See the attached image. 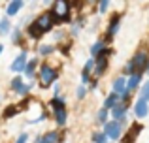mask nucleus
<instances>
[{
    "label": "nucleus",
    "mask_w": 149,
    "mask_h": 143,
    "mask_svg": "<svg viewBox=\"0 0 149 143\" xmlns=\"http://www.w3.org/2000/svg\"><path fill=\"white\" fill-rule=\"evenodd\" d=\"M117 104H119V96H117L115 92H113V94H109L108 98H106V102H104V107H106V109H113V107H115Z\"/></svg>",
    "instance_id": "aec40b11"
},
{
    "label": "nucleus",
    "mask_w": 149,
    "mask_h": 143,
    "mask_svg": "<svg viewBox=\"0 0 149 143\" xmlns=\"http://www.w3.org/2000/svg\"><path fill=\"white\" fill-rule=\"evenodd\" d=\"M134 113L138 115L140 119L147 117V113H149V106H147V102H143V100H138V102H136V106H134Z\"/></svg>",
    "instance_id": "ddd939ff"
},
{
    "label": "nucleus",
    "mask_w": 149,
    "mask_h": 143,
    "mask_svg": "<svg viewBox=\"0 0 149 143\" xmlns=\"http://www.w3.org/2000/svg\"><path fill=\"white\" fill-rule=\"evenodd\" d=\"M113 92H115L117 96H123V98H127L128 92H127V81H125V77H117L115 81H113Z\"/></svg>",
    "instance_id": "9d476101"
},
{
    "label": "nucleus",
    "mask_w": 149,
    "mask_h": 143,
    "mask_svg": "<svg viewBox=\"0 0 149 143\" xmlns=\"http://www.w3.org/2000/svg\"><path fill=\"white\" fill-rule=\"evenodd\" d=\"M53 117H55V122H57L58 126H64V124H66V119H68L66 107H58V109H53Z\"/></svg>",
    "instance_id": "f8f14e48"
},
{
    "label": "nucleus",
    "mask_w": 149,
    "mask_h": 143,
    "mask_svg": "<svg viewBox=\"0 0 149 143\" xmlns=\"http://www.w3.org/2000/svg\"><path fill=\"white\" fill-rule=\"evenodd\" d=\"M11 44L13 45H19L21 44V40H23V30L19 28V26H13V30H11Z\"/></svg>",
    "instance_id": "6ab92c4d"
},
{
    "label": "nucleus",
    "mask_w": 149,
    "mask_h": 143,
    "mask_svg": "<svg viewBox=\"0 0 149 143\" xmlns=\"http://www.w3.org/2000/svg\"><path fill=\"white\" fill-rule=\"evenodd\" d=\"M26 64H29V53H26V49H23V51L19 53V55L15 57L13 60H11L10 72H13L15 75H23V72H25Z\"/></svg>",
    "instance_id": "20e7f679"
},
{
    "label": "nucleus",
    "mask_w": 149,
    "mask_h": 143,
    "mask_svg": "<svg viewBox=\"0 0 149 143\" xmlns=\"http://www.w3.org/2000/svg\"><path fill=\"white\" fill-rule=\"evenodd\" d=\"M30 88H32V85H30V83H25V85H23V87L17 90V94H19V96H29V94H30Z\"/></svg>",
    "instance_id": "b1692460"
},
{
    "label": "nucleus",
    "mask_w": 149,
    "mask_h": 143,
    "mask_svg": "<svg viewBox=\"0 0 149 143\" xmlns=\"http://www.w3.org/2000/svg\"><path fill=\"white\" fill-rule=\"evenodd\" d=\"M108 6H109V2H108V0H104V2H100V4H98V10H100V13H104V11L108 10Z\"/></svg>",
    "instance_id": "c756f323"
},
{
    "label": "nucleus",
    "mask_w": 149,
    "mask_h": 143,
    "mask_svg": "<svg viewBox=\"0 0 149 143\" xmlns=\"http://www.w3.org/2000/svg\"><path fill=\"white\" fill-rule=\"evenodd\" d=\"M106 119H108V109H100L98 115H96V121H98V122H106Z\"/></svg>",
    "instance_id": "cd10ccee"
},
{
    "label": "nucleus",
    "mask_w": 149,
    "mask_h": 143,
    "mask_svg": "<svg viewBox=\"0 0 149 143\" xmlns=\"http://www.w3.org/2000/svg\"><path fill=\"white\" fill-rule=\"evenodd\" d=\"M57 77H58L57 70H55L53 66H49V64H42L40 70H38V83H40L42 88L51 87V85L57 81Z\"/></svg>",
    "instance_id": "f257e3e1"
},
{
    "label": "nucleus",
    "mask_w": 149,
    "mask_h": 143,
    "mask_svg": "<svg viewBox=\"0 0 149 143\" xmlns=\"http://www.w3.org/2000/svg\"><path fill=\"white\" fill-rule=\"evenodd\" d=\"M23 75H25L26 79H32L34 75H38V59H29V64H26Z\"/></svg>",
    "instance_id": "9b49d317"
},
{
    "label": "nucleus",
    "mask_w": 149,
    "mask_h": 143,
    "mask_svg": "<svg viewBox=\"0 0 149 143\" xmlns=\"http://www.w3.org/2000/svg\"><path fill=\"white\" fill-rule=\"evenodd\" d=\"M58 141H61V134L55 132V130L45 132V134H42V136L36 137V143H58Z\"/></svg>",
    "instance_id": "1a4fd4ad"
},
{
    "label": "nucleus",
    "mask_w": 149,
    "mask_h": 143,
    "mask_svg": "<svg viewBox=\"0 0 149 143\" xmlns=\"http://www.w3.org/2000/svg\"><path fill=\"white\" fill-rule=\"evenodd\" d=\"M53 51H55V47L53 45H47V44H42L40 47H38V53H40L42 57H49Z\"/></svg>",
    "instance_id": "412c9836"
},
{
    "label": "nucleus",
    "mask_w": 149,
    "mask_h": 143,
    "mask_svg": "<svg viewBox=\"0 0 149 143\" xmlns=\"http://www.w3.org/2000/svg\"><path fill=\"white\" fill-rule=\"evenodd\" d=\"M11 30H13V26H11V19L2 17V19H0V36H8V34H11Z\"/></svg>",
    "instance_id": "4468645a"
},
{
    "label": "nucleus",
    "mask_w": 149,
    "mask_h": 143,
    "mask_svg": "<svg viewBox=\"0 0 149 143\" xmlns=\"http://www.w3.org/2000/svg\"><path fill=\"white\" fill-rule=\"evenodd\" d=\"M142 81V73H132L130 79L127 81V92H132L136 87H138V83Z\"/></svg>",
    "instance_id": "dca6fc26"
},
{
    "label": "nucleus",
    "mask_w": 149,
    "mask_h": 143,
    "mask_svg": "<svg viewBox=\"0 0 149 143\" xmlns=\"http://www.w3.org/2000/svg\"><path fill=\"white\" fill-rule=\"evenodd\" d=\"M140 100H143V102H149V81L143 85L142 92H140Z\"/></svg>",
    "instance_id": "5701e85b"
},
{
    "label": "nucleus",
    "mask_w": 149,
    "mask_h": 143,
    "mask_svg": "<svg viewBox=\"0 0 149 143\" xmlns=\"http://www.w3.org/2000/svg\"><path fill=\"white\" fill-rule=\"evenodd\" d=\"M21 111H23V107L19 106V104H8V106L2 109V119H4V121H8V119H13L15 115H19Z\"/></svg>",
    "instance_id": "6e6552de"
},
{
    "label": "nucleus",
    "mask_w": 149,
    "mask_h": 143,
    "mask_svg": "<svg viewBox=\"0 0 149 143\" xmlns=\"http://www.w3.org/2000/svg\"><path fill=\"white\" fill-rule=\"evenodd\" d=\"M23 85H25V81H23V75H13V77H11V81H10V88L15 92V94H17V90L23 87Z\"/></svg>",
    "instance_id": "a211bd4d"
},
{
    "label": "nucleus",
    "mask_w": 149,
    "mask_h": 143,
    "mask_svg": "<svg viewBox=\"0 0 149 143\" xmlns=\"http://www.w3.org/2000/svg\"><path fill=\"white\" fill-rule=\"evenodd\" d=\"M125 113H127V102H119V104H117V106L111 109V115H113L115 119H123Z\"/></svg>",
    "instance_id": "f3484780"
},
{
    "label": "nucleus",
    "mask_w": 149,
    "mask_h": 143,
    "mask_svg": "<svg viewBox=\"0 0 149 143\" xmlns=\"http://www.w3.org/2000/svg\"><path fill=\"white\" fill-rule=\"evenodd\" d=\"M32 23H34V26L40 30V34H45V32H49V30L53 28L55 17H53V13H51V11H44V13H40Z\"/></svg>",
    "instance_id": "f03ea898"
},
{
    "label": "nucleus",
    "mask_w": 149,
    "mask_h": 143,
    "mask_svg": "<svg viewBox=\"0 0 149 143\" xmlns=\"http://www.w3.org/2000/svg\"><path fill=\"white\" fill-rule=\"evenodd\" d=\"M117 30H119V17H113V19H111V23H109V30H108V34H109V36H113Z\"/></svg>",
    "instance_id": "4be33fe9"
},
{
    "label": "nucleus",
    "mask_w": 149,
    "mask_h": 143,
    "mask_svg": "<svg viewBox=\"0 0 149 143\" xmlns=\"http://www.w3.org/2000/svg\"><path fill=\"white\" fill-rule=\"evenodd\" d=\"M2 53H4V45L0 44V55H2Z\"/></svg>",
    "instance_id": "2f4dec72"
},
{
    "label": "nucleus",
    "mask_w": 149,
    "mask_h": 143,
    "mask_svg": "<svg viewBox=\"0 0 149 143\" xmlns=\"http://www.w3.org/2000/svg\"><path fill=\"white\" fill-rule=\"evenodd\" d=\"M93 68H95V59H89V60H87V64L83 66V73H81V79H83V83H89Z\"/></svg>",
    "instance_id": "2eb2a0df"
},
{
    "label": "nucleus",
    "mask_w": 149,
    "mask_h": 143,
    "mask_svg": "<svg viewBox=\"0 0 149 143\" xmlns=\"http://www.w3.org/2000/svg\"><path fill=\"white\" fill-rule=\"evenodd\" d=\"M146 66H149V59H147V55H146V53H136V55H134V59H132L130 62H128L127 72L140 73V72H142Z\"/></svg>",
    "instance_id": "39448f33"
},
{
    "label": "nucleus",
    "mask_w": 149,
    "mask_h": 143,
    "mask_svg": "<svg viewBox=\"0 0 149 143\" xmlns=\"http://www.w3.org/2000/svg\"><path fill=\"white\" fill-rule=\"evenodd\" d=\"M102 51H104V44H102V41H96V45H93V47H91L93 55H100Z\"/></svg>",
    "instance_id": "bb28decb"
},
{
    "label": "nucleus",
    "mask_w": 149,
    "mask_h": 143,
    "mask_svg": "<svg viewBox=\"0 0 149 143\" xmlns=\"http://www.w3.org/2000/svg\"><path fill=\"white\" fill-rule=\"evenodd\" d=\"M26 141H29V134L26 132H21L17 136V140H15V143H26Z\"/></svg>",
    "instance_id": "c85d7f7f"
},
{
    "label": "nucleus",
    "mask_w": 149,
    "mask_h": 143,
    "mask_svg": "<svg viewBox=\"0 0 149 143\" xmlns=\"http://www.w3.org/2000/svg\"><path fill=\"white\" fill-rule=\"evenodd\" d=\"M49 106L53 107V109H58V107H66V106H64V100H62V98H53V100L49 102Z\"/></svg>",
    "instance_id": "393cba45"
},
{
    "label": "nucleus",
    "mask_w": 149,
    "mask_h": 143,
    "mask_svg": "<svg viewBox=\"0 0 149 143\" xmlns=\"http://www.w3.org/2000/svg\"><path fill=\"white\" fill-rule=\"evenodd\" d=\"M25 8V2L23 0H11V2H8L6 4V17L8 19H11V17H15V15H19V11Z\"/></svg>",
    "instance_id": "0eeeda50"
},
{
    "label": "nucleus",
    "mask_w": 149,
    "mask_h": 143,
    "mask_svg": "<svg viewBox=\"0 0 149 143\" xmlns=\"http://www.w3.org/2000/svg\"><path fill=\"white\" fill-rule=\"evenodd\" d=\"M93 141H95V143H106V141H108V137H106V134L95 132V134H93Z\"/></svg>",
    "instance_id": "a878e982"
},
{
    "label": "nucleus",
    "mask_w": 149,
    "mask_h": 143,
    "mask_svg": "<svg viewBox=\"0 0 149 143\" xmlns=\"http://www.w3.org/2000/svg\"><path fill=\"white\" fill-rule=\"evenodd\" d=\"M85 96V87H79L77 88V98H83Z\"/></svg>",
    "instance_id": "7c9ffc66"
},
{
    "label": "nucleus",
    "mask_w": 149,
    "mask_h": 143,
    "mask_svg": "<svg viewBox=\"0 0 149 143\" xmlns=\"http://www.w3.org/2000/svg\"><path fill=\"white\" fill-rule=\"evenodd\" d=\"M0 102H2V94H0Z\"/></svg>",
    "instance_id": "473e14b6"
},
{
    "label": "nucleus",
    "mask_w": 149,
    "mask_h": 143,
    "mask_svg": "<svg viewBox=\"0 0 149 143\" xmlns=\"http://www.w3.org/2000/svg\"><path fill=\"white\" fill-rule=\"evenodd\" d=\"M121 132H123V128H121V122L119 121L108 122V124H106V128H104L106 137H109V140H119V137H121Z\"/></svg>",
    "instance_id": "423d86ee"
},
{
    "label": "nucleus",
    "mask_w": 149,
    "mask_h": 143,
    "mask_svg": "<svg viewBox=\"0 0 149 143\" xmlns=\"http://www.w3.org/2000/svg\"><path fill=\"white\" fill-rule=\"evenodd\" d=\"M51 13H53V17H55V23L66 21V19L70 17V2H66V0H57V2L53 4Z\"/></svg>",
    "instance_id": "7ed1b4c3"
}]
</instances>
